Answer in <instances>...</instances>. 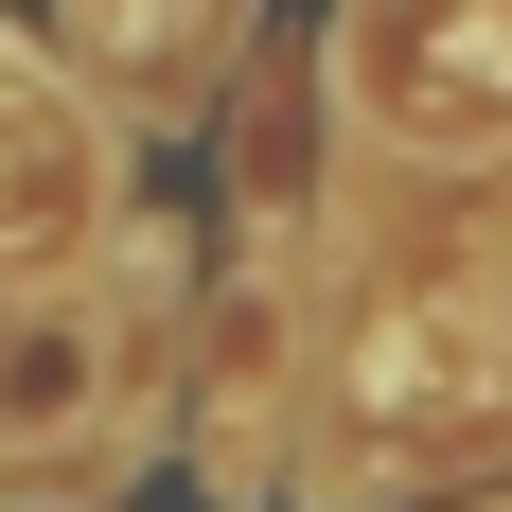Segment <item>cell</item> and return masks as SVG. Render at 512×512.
Listing matches in <instances>:
<instances>
[{"instance_id": "cell-1", "label": "cell", "mask_w": 512, "mask_h": 512, "mask_svg": "<svg viewBox=\"0 0 512 512\" xmlns=\"http://www.w3.org/2000/svg\"><path fill=\"white\" fill-rule=\"evenodd\" d=\"M124 407V301L36 265V283H0V460H36V442H89Z\"/></svg>"}, {"instance_id": "cell-2", "label": "cell", "mask_w": 512, "mask_h": 512, "mask_svg": "<svg viewBox=\"0 0 512 512\" xmlns=\"http://www.w3.org/2000/svg\"><path fill=\"white\" fill-rule=\"evenodd\" d=\"M53 36L106 106H195L230 53H248V0H53Z\"/></svg>"}]
</instances>
